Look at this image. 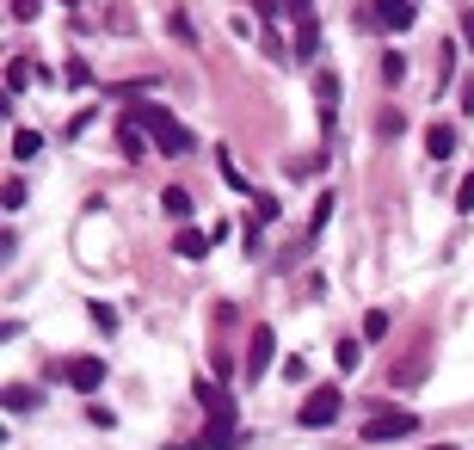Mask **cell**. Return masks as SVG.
<instances>
[{
  "label": "cell",
  "instance_id": "484cf974",
  "mask_svg": "<svg viewBox=\"0 0 474 450\" xmlns=\"http://www.w3.org/2000/svg\"><path fill=\"white\" fill-rule=\"evenodd\" d=\"M222 179H228V185H235V192H246V173H240L235 161H228V148H222Z\"/></svg>",
  "mask_w": 474,
  "mask_h": 450
},
{
  "label": "cell",
  "instance_id": "9c48e42d",
  "mask_svg": "<svg viewBox=\"0 0 474 450\" xmlns=\"http://www.w3.org/2000/svg\"><path fill=\"white\" fill-rule=\"evenodd\" d=\"M117 148H124V161H142L154 142H148V130H142L135 117H124V124H117Z\"/></svg>",
  "mask_w": 474,
  "mask_h": 450
},
{
  "label": "cell",
  "instance_id": "9a60e30c",
  "mask_svg": "<svg viewBox=\"0 0 474 450\" xmlns=\"http://www.w3.org/2000/svg\"><path fill=\"white\" fill-rule=\"evenodd\" d=\"M13 155H19V161H37V155H43V136H37V130H13Z\"/></svg>",
  "mask_w": 474,
  "mask_h": 450
},
{
  "label": "cell",
  "instance_id": "7402d4cb",
  "mask_svg": "<svg viewBox=\"0 0 474 450\" xmlns=\"http://www.w3.org/2000/svg\"><path fill=\"white\" fill-rule=\"evenodd\" d=\"M364 333H370V340H382V333H388V309H370V314H364Z\"/></svg>",
  "mask_w": 474,
  "mask_h": 450
},
{
  "label": "cell",
  "instance_id": "8fae6325",
  "mask_svg": "<svg viewBox=\"0 0 474 450\" xmlns=\"http://www.w3.org/2000/svg\"><path fill=\"white\" fill-rule=\"evenodd\" d=\"M425 155H432V161H450V155H456V130H450V124H432V130H425Z\"/></svg>",
  "mask_w": 474,
  "mask_h": 450
},
{
  "label": "cell",
  "instance_id": "2e32d148",
  "mask_svg": "<svg viewBox=\"0 0 474 450\" xmlns=\"http://www.w3.org/2000/svg\"><path fill=\"white\" fill-rule=\"evenodd\" d=\"M333 192H321V198H314V229H308V235H321V229H327V222H333Z\"/></svg>",
  "mask_w": 474,
  "mask_h": 450
},
{
  "label": "cell",
  "instance_id": "5b68a950",
  "mask_svg": "<svg viewBox=\"0 0 474 450\" xmlns=\"http://www.w3.org/2000/svg\"><path fill=\"white\" fill-rule=\"evenodd\" d=\"M271 358H277V333H271L265 321L253 327V352H246V382H259L271 370Z\"/></svg>",
  "mask_w": 474,
  "mask_h": 450
},
{
  "label": "cell",
  "instance_id": "ac0fdd59",
  "mask_svg": "<svg viewBox=\"0 0 474 450\" xmlns=\"http://www.w3.org/2000/svg\"><path fill=\"white\" fill-rule=\"evenodd\" d=\"M364 364V346L358 340H339V370H358Z\"/></svg>",
  "mask_w": 474,
  "mask_h": 450
},
{
  "label": "cell",
  "instance_id": "603a6c76",
  "mask_svg": "<svg viewBox=\"0 0 474 450\" xmlns=\"http://www.w3.org/2000/svg\"><path fill=\"white\" fill-rule=\"evenodd\" d=\"M87 314H93V327H105V333L117 327V309H111V303H93V309H87Z\"/></svg>",
  "mask_w": 474,
  "mask_h": 450
},
{
  "label": "cell",
  "instance_id": "e0dca14e",
  "mask_svg": "<svg viewBox=\"0 0 474 450\" xmlns=\"http://www.w3.org/2000/svg\"><path fill=\"white\" fill-rule=\"evenodd\" d=\"M382 80H388V87H401V80H406V56H401V50L382 56Z\"/></svg>",
  "mask_w": 474,
  "mask_h": 450
},
{
  "label": "cell",
  "instance_id": "cb8c5ba5",
  "mask_svg": "<svg viewBox=\"0 0 474 450\" xmlns=\"http://www.w3.org/2000/svg\"><path fill=\"white\" fill-rule=\"evenodd\" d=\"M456 216H474V179L456 185Z\"/></svg>",
  "mask_w": 474,
  "mask_h": 450
},
{
  "label": "cell",
  "instance_id": "ffe728a7",
  "mask_svg": "<svg viewBox=\"0 0 474 450\" xmlns=\"http://www.w3.org/2000/svg\"><path fill=\"white\" fill-rule=\"evenodd\" d=\"M277 210H283V204H277V198H265V192H259V198H253V222H277Z\"/></svg>",
  "mask_w": 474,
  "mask_h": 450
},
{
  "label": "cell",
  "instance_id": "30bf717a",
  "mask_svg": "<svg viewBox=\"0 0 474 450\" xmlns=\"http://www.w3.org/2000/svg\"><path fill=\"white\" fill-rule=\"evenodd\" d=\"M198 401H203V414L209 419H235V401H228L216 382H203V377H198Z\"/></svg>",
  "mask_w": 474,
  "mask_h": 450
},
{
  "label": "cell",
  "instance_id": "ba28073f",
  "mask_svg": "<svg viewBox=\"0 0 474 450\" xmlns=\"http://www.w3.org/2000/svg\"><path fill=\"white\" fill-rule=\"evenodd\" d=\"M314 56H321V19L302 13L296 19V62H314Z\"/></svg>",
  "mask_w": 474,
  "mask_h": 450
},
{
  "label": "cell",
  "instance_id": "5bb4252c",
  "mask_svg": "<svg viewBox=\"0 0 474 450\" xmlns=\"http://www.w3.org/2000/svg\"><path fill=\"white\" fill-rule=\"evenodd\" d=\"M161 210H167L172 222H185V216H191V192H179V185H167V192H161Z\"/></svg>",
  "mask_w": 474,
  "mask_h": 450
},
{
  "label": "cell",
  "instance_id": "d4e9b609",
  "mask_svg": "<svg viewBox=\"0 0 474 450\" xmlns=\"http://www.w3.org/2000/svg\"><path fill=\"white\" fill-rule=\"evenodd\" d=\"M37 13H43V0H13V19H19V25H32Z\"/></svg>",
  "mask_w": 474,
  "mask_h": 450
},
{
  "label": "cell",
  "instance_id": "7a4b0ae2",
  "mask_svg": "<svg viewBox=\"0 0 474 450\" xmlns=\"http://www.w3.org/2000/svg\"><path fill=\"white\" fill-rule=\"evenodd\" d=\"M339 401H345V395H339L333 382H327V389H314L302 408H296V419H302L308 432H321V426H333V419H339Z\"/></svg>",
  "mask_w": 474,
  "mask_h": 450
},
{
  "label": "cell",
  "instance_id": "8992f818",
  "mask_svg": "<svg viewBox=\"0 0 474 450\" xmlns=\"http://www.w3.org/2000/svg\"><path fill=\"white\" fill-rule=\"evenodd\" d=\"M68 389H80V395H93V389H99L105 382V358H68Z\"/></svg>",
  "mask_w": 474,
  "mask_h": 450
},
{
  "label": "cell",
  "instance_id": "7c38bea8",
  "mask_svg": "<svg viewBox=\"0 0 474 450\" xmlns=\"http://www.w3.org/2000/svg\"><path fill=\"white\" fill-rule=\"evenodd\" d=\"M172 253H179V259H203V253H209V235H203V229H179V235H172Z\"/></svg>",
  "mask_w": 474,
  "mask_h": 450
},
{
  "label": "cell",
  "instance_id": "4fadbf2b",
  "mask_svg": "<svg viewBox=\"0 0 474 450\" xmlns=\"http://www.w3.org/2000/svg\"><path fill=\"white\" fill-rule=\"evenodd\" d=\"M0 401H6V414H32V408H37V389H32V382H6V395H0Z\"/></svg>",
  "mask_w": 474,
  "mask_h": 450
},
{
  "label": "cell",
  "instance_id": "52a82bcc",
  "mask_svg": "<svg viewBox=\"0 0 474 450\" xmlns=\"http://www.w3.org/2000/svg\"><path fill=\"white\" fill-rule=\"evenodd\" d=\"M413 19H419L413 0H376V25H382V32H406Z\"/></svg>",
  "mask_w": 474,
  "mask_h": 450
},
{
  "label": "cell",
  "instance_id": "4316f807",
  "mask_svg": "<svg viewBox=\"0 0 474 450\" xmlns=\"http://www.w3.org/2000/svg\"><path fill=\"white\" fill-rule=\"evenodd\" d=\"M290 13H296V19H302V13H314V0H290Z\"/></svg>",
  "mask_w": 474,
  "mask_h": 450
},
{
  "label": "cell",
  "instance_id": "44dd1931",
  "mask_svg": "<svg viewBox=\"0 0 474 450\" xmlns=\"http://www.w3.org/2000/svg\"><path fill=\"white\" fill-rule=\"evenodd\" d=\"M6 87L25 93V87H32V62H13V69H6Z\"/></svg>",
  "mask_w": 474,
  "mask_h": 450
},
{
  "label": "cell",
  "instance_id": "3957f363",
  "mask_svg": "<svg viewBox=\"0 0 474 450\" xmlns=\"http://www.w3.org/2000/svg\"><path fill=\"white\" fill-rule=\"evenodd\" d=\"M413 426H419V419L406 414H370L364 419V445H395V438H413Z\"/></svg>",
  "mask_w": 474,
  "mask_h": 450
},
{
  "label": "cell",
  "instance_id": "277c9868",
  "mask_svg": "<svg viewBox=\"0 0 474 450\" xmlns=\"http://www.w3.org/2000/svg\"><path fill=\"white\" fill-rule=\"evenodd\" d=\"M314 117H321V130H327V136L339 130V74L333 69L314 74Z\"/></svg>",
  "mask_w": 474,
  "mask_h": 450
},
{
  "label": "cell",
  "instance_id": "6da1fadb",
  "mask_svg": "<svg viewBox=\"0 0 474 450\" xmlns=\"http://www.w3.org/2000/svg\"><path fill=\"white\" fill-rule=\"evenodd\" d=\"M130 117L148 130V142H154V155H167V161H185V155H198V136L172 117L167 105H130Z\"/></svg>",
  "mask_w": 474,
  "mask_h": 450
},
{
  "label": "cell",
  "instance_id": "d6986e66",
  "mask_svg": "<svg viewBox=\"0 0 474 450\" xmlns=\"http://www.w3.org/2000/svg\"><path fill=\"white\" fill-rule=\"evenodd\" d=\"M327 167V155H308V161H290V179H314Z\"/></svg>",
  "mask_w": 474,
  "mask_h": 450
},
{
  "label": "cell",
  "instance_id": "83f0119b",
  "mask_svg": "<svg viewBox=\"0 0 474 450\" xmlns=\"http://www.w3.org/2000/svg\"><path fill=\"white\" fill-rule=\"evenodd\" d=\"M432 450H456V445H432Z\"/></svg>",
  "mask_w": 474,
  "mask_h": 450
}]
</instances>
